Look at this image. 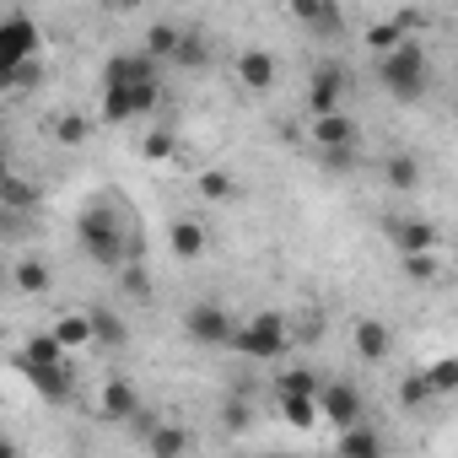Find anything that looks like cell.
Returning a JSON list of instances; mask_svg holds the SVG:
<instances>
[{
	"label": "cell",
	"instance_id": "obj_26",
	"mask_svg": "<svg viewBox=\"0 0 458 458\" xmlns=\"http://www.w3.org/2000/svg\"><path fill=\"white\" fill-rule=\"evenodd\" d=\"M22 361H71V351H65V345L44 329V335H33V340L22 345Z\"/></svg>",
	"mask_w": 458,
	"mask_h": 458
},
{
	"label": "cell",
	"instance_id": "obj_38",
	"mask_svg": "<svg viewBox=\"0 0 458 458\" xmlns=\"http://www.w3.org/2000/svg\"><path fill=\"white\" fill-rule=\"evenodd\" d=\"M286 6H292V17H297V22H302V17H308V12H313V6H318V0H286Z\"/></svg>",
	"mask_w": 458,
	"mask_h": 458
},
{
	"label": "cell",
	"instance_id": "obj_35",
	"mask_svg": "<svg viewBox=\"0 0 458 458\" xmlns=\"http://www.w3.org/2000/svg\"><path fill=\"white\" fill-rule=\"evenodd\" d=\"M0 233H6V238H22V233H28V210L0 205Z\"/></svg>",
	"mask_w": 458,
	"mask_h": 458
},
{
	"label": "cell",
	"instance_id": "obj_15",
	"mask_svg": "<svg viewBox=\"0 0 458 458\" xmlns=\"http://www.w3.org/2000/svg\"><path fill=\"white\" fill-rule=\"evenodd\" d=\"M12 286H17V292H28V297H44V292L55 286V270H49L44 259H33V254H28V259H17V265H12Z\"/></svg>",
	"mask_w": 458,
	"mask_h": 458
},
{
	"label": "cell",
	"instance_id": "obj_33",
	"mask_svg": "<svg viewBox=\"0 0 458 458\" xmlns=\"http://www.w3.org/2000/svg\"><path fill=\"white\" fill-rule=\"evenodd\" d=\"M87 130H92V124L71 114V119H60V124H55V140H65V146H81V140H87Z\"/></svg>",
	"mask_w": 458,
	"mask_h": 458
},
{
	"label": "cell",
	"instance_id": "obj_30",
	"mask_svg": "<svg viewBox=\"0 0 458 458\" xmlns=\"http://www.w3.org/2000/svg\"><path fill=\"white\" fill-rule=\"evenodd\" d=\"M199 194H205V199H221V205H226V199L238 194V183L226 178V173H205V178H199Z\"/></svg>",
	"mask_w": 458,
	"mask_h": 458
},
{
	"label": "cell",
	"instance_id": "obj_3",
	"mask_svg": "<svg viewBox=\"0 0 458 458\" xmlns=\"http://www.w3.org/2000/svg\"><path fill=\"white\" fill-rule=\"evenodd\" d=\"M377 87L394 98V103H420L431 92V55L415 44V38H399L394 49L377 55Z\"/></svg>",
	"mask_w": 458,
	"mask_h": 458
},
{
	"label": "cell",
	"instance_id": "obj_10",
	"mask_svg": "<svg viewBox=\"0 0 458 458\" xmlns=\"http://www.w3.org/2000/svg\"><path fill=\"white\" fill-rule=\"evenodd\" d=\"M394 243H399V254H437V243H442V233H437V221H426V216H399L394 226Z\"/></svg>",
	"mask_w": 458,
	"mask_h": 458
},
{
	"label": "cell",
	"instance_id": "obj_29",
	"mask_svg": "<svg viewBox=\"0 0 458 458\" xmlns=\"http://www.w3.org/2000/svg\"><path fill=\"white\" fill-rule=\"evenodd\" d=\"M426 399H437V394H431V383H426V372H410V377L399 383V404H404V410H415V404H426Z\"/></svg>",
	"mask_w": 458,
	"mask_h": 458
},
{
	"label": "cell",
	"instance_id": "obj_12",
	"mask_svg": "<svg viewBox=\"0 0 458 458\" xmlns=\"http://www.w3.org/2000/svg\"><path fill=\"white\" fill-rule=\"evenodd\" d=\"M167 249H173V259L194 265V259L205 254V226H199V221H189V216H183V221H173V226H167Z\"/></svg>",
	"mask_w": 458,
	"mask_h": 458
},
{
	"label": "cell",
	"instance_id": "obj_39",
	"mask_svg": "<svg viewBox=\"0 0 458 458\" xmlns=\"http://www.w3.org/2000/svg\"><path fill=\"white\" fill-rule=\"evenodd\" d=\"M12 453H17V442H12V437H0V458H12Z\"/></svg>",
	"mask_w": 458,
	"mask_h": 458
},
{
	"label": "cell",
	"instance_id": "obj_31",
	"mask_svg": "<svg viewBox=\"0 0 458 458\" xmlns=\"http://www.w3.org/2000/svg\"><path fill=\"white\" fill-rule=\"evenodd\" d=\"M404 270H410V281H420V286H431V281L442 276L431 254H404Z\"/></svg>",
	"mask_w": 458,
	"mask_h": 458
},
{
	"label": "cell",
	"instance_id": "obj_22",
	"mask_svg": "<svg viewBox=\"0 0 458 458\" xmlns=\"http://www.w3.org/2000/svg\"><path fill=\"white\" fill-rule=\"evenodd\" d=\"M65 351H81V345H92V324H87V313H65V318H55V329H49Z\"/></svg>",
	"mask_w": 458,
	"mask_h": 458
},
{
	"label": "cell",
	"instance_id": "obj_34",
	"mask_svg": "<svg viewBox=\"0 0 458 458\" xmlns=\"http://www.w3.org/2000/svg\"><path fill=\"white\" fill-rule=\"evenodd\" d=\"M318 157H324V167H335V173H351V167H356V146H324Z\"/></svg>",
	"mask_w": 458,
	"mask_h": 458
},
{
	"label": "cell",
	"instance_id": "obj_21",
	"mask_svg": "<svg viewBox=\"0 0 458 458\" xmlns=\"http://www.w3.org/2000/svg\"><path fill=\"white\" fill-rule=\"evenodd\" d=\"M302 22H308V33H318V38H335V33L345 28V6H340V0H318Z\"/></svg>",
	"mask_w": 458,
	"mask_h": 458
},
{
	"label": "cell",
	"instance_id": "obj_9",
	"mask_svg": "<svg viewBox=\"0 0 458 458\" xmlns=\"http://www.w3.org/2000/svg\"><path fill=\"white\" fill-rule=\"evenodd\" d=\"M345 65H318L308 76V114H335L345 103Z\"/></svg>",
	"mask_w": 458,
	"mask_h": 458
},
{
	"label": "cell",
	"instance_id": "obj_17",
	"mask_svg": "<svg viewBox=\"0 0 458 458\" xmlns=\"http://www.w3.org/2000/svg\"><path fill=\"white\" fill-rule=\"evenodd\" d=\"M38 199H44V189H38V183H28V178H17V173L0 167V205H12V210H33Z\"/></svg>",
	"mask_w": 458,
	"mask_h": 458
},
{
	"label": "cell",
	"instance_id": "obj_23",
	"mask_svg": "<svg viewBox=\"0 0 458 458\" xmlns=\"http://www.w3.org/2000/svg\"><path fill=\"white\" fill-rule=\"evenodd\" d=\"M178 38H183V28H178V22H157V28L146 33V55H151L157 65H167V60H173V49H178Z\"/></svg>",
	"mask_w": 458,
	"mask_h": 458
},
{
	"label": "cell",
	"instance_id": "obj_25",
	"mask_svg": "<svg viewBox=\"0 0 458 458\" xmlns=\"http://www.w3.org/2000/svg\"><path fill=\"white\" fill-rule=\"evenodd\" d=\"M383 173H388V183H394V189H420V162H415V157H404V151H394Z\"/></svg>",
	"mask_w": 458,
	"mask_h": 458
},
{
	"label": "cell",
	"instance_id": "obj_1",
	"mask_svg": "<svg viewBox=\"0 0 458 458\" xmlns=\"http://www.w3.org/2000/svg\"><path fill=\"white\" fill-rule=\"evenodd\" d=\"M157 103H162L157 60L146 49L140 55H114L108 76H103V119H140V114H157Z\"/></svg>",
	"mask_w": 458,
	"mask_h": 458
},
{
	"label": "cell",
	"instance_id": "obj_37",
	"mask_svg": "<svg viewBox=\"0 0 458 458\" xmlns=\"http://www.w3.org/2000/svg\"><path fill=\"white\" fill-rule=\"evenodd\" d=\"M281 388H318V377H313V372H281L276 394H281Z\"/></svg>",
	"mask_w": 458,
	"mask_h": 458
},
{
	"label": "cell",
	"instance_id": "obj_4",
	"mask_svg": "<svg viewBox=\"0 0 458 458\" xmlns=\"http://www.w3.org/2000/svg\"><path fill=\"white\" fill-rule=\"evenodd\" d=\"M38 28H33V17H0V92L6 87H33L38 81Z\"/></svg>",
	"mask_w": 458,
	"mask_h": 458
},
{
	"label": "cell",
	"instance_id": "obj_36",
	"mask_svg": "<svg viewBox=\"0 0 458 458\" xmlns=\"http://www.w3.org/2000/svg\"><path fill=\"white\" fill-rule=\"evenodd\" d=\"M146 157H151V162L173 157V135H167V130H151V135H146Z\"/></svg>",
	"mask_w": 458,
	"mask_h": 458
},
{
	"label": "cell",
	"instance_id": "obj_13",
	"mask_svg": "<svg viewBox=\"0 0 458 458\" xmlns=\"http://www.w3.org/2000/svg\"><path fill=\"white\" fill-rule=\"evenodd\" d=\"M313 119V146L324 151V146H356V124L335 108V114H308Z\"/></svg>",
	"mask_w": 458,
	"mask_h": 458
},
{
	"label": "cell",
	"instance_id": "obj_14",
	"mask_svg": "<svg viewBox=\"0 0 458 458\" xmlns=\"http://www.w3.org/2000/svg\"><path fill=\"white\" fill-rule=\"evenodd\" d=\"M388 351H394L388 324H383V318H361V324H356V356H361V361H388Z\"/></svg>",
	"mask_w": 458,
	"mask_h": 458
},
{
	"label": "cell",
	"instance_id": "obj_20",
	"mask_svg": "<svg viewBox=\"0 0 458 458\" xmlns=\"http://www.w3.org/2000/svg\"><path fill=\"white\" fill-rule=\"evenodd\" d=\"M415 22H420L415 12H399V17H388V22H377V28L367 33V49H377V55H383V49H394L399 38H410V28H415Z\"/></svg>",
	"mask_w": 458,
	"mask_h": 458
},
{
	"label": "cell",
	"instance_id": "obj_28",
	"mask_svg": "<svg viewBox=\"0 0 458 458\" xmlns=\"http://www.w3.org/2000/svg\"><path fill=\"white\" fill-rule=\"evenodd\" d=\"M87 324H92V340H98V345H124V340H130L114 313H87Z\"/></svg>",
	"mask_w": 458,
	"mask_h": 458
},
{
	"label": "cell",
	"instance_id": "obj_5",
	"mask_svg": "<svg viewBox=\"0 0 458 458\" xmlns=\"http://www.w3.org/2000/svg\"><path fill=\"white\" fill-rule=\"evenodd\" d=\"M226 345L249 361H281L292 345V324H286V313H254V318L233 324V340Z\"/></svg>",
	"mask_w": 458,
	"mask_h": 458
},
{
	"label": "cell",
	"instance_id": "obj_27",
	"mask_svg": "<svg viewBox=\"0 0 458 458\" xmlns=\"http://www.w3.org/2000/svg\"><path fill=\"white\" fill-rule=\"evenodd\" d=\"M426 383H431V394L442 399V394H453L458 388V361L453 356H437L431 367H426Z\"/></svg>",
	"mask_w": 458,
	"mask_h": 458
},
{
	"label": "cell",
	"instance_id": "obj_11",
	"mask_svg": "<svg viewBox=\"0 0 458 458\" xmlns=\"http://www.w3.org/2000/svg\"><path fill=\"white\" fill-rule=\"evenodd\" d=\"M276 71H281V65H276L270 49H243V55H238V81H243L249 92H270V87H276Z\"/></svg>",
	"mask_w": 458,
	"mask_h": 458
},
{
	"label": "cell",
	"instance_id": "obj_8",
	"mask_svg": "<svg viewBox=\"0 0 458 458\" xmlns=\"http://www.w3.org/2000/svg\"><path fill=\"white\" fill-rule=\"evenodd\" d=\"M233 313H226V308H216V302H194L189 308V318H183V329H189V340L194 345H226V340H233Z\"/></svg>",
	"mask_w": 458,
	"mask_h": 458
},
{
	"label": "cell",
	"instance_id": "obj_6",
	"mask_svg": "<svg viewBox=\"0 0 458 458\" xmlns=\"http://www.w3.org/2000/svg\"><path fill=\"white\" fill-rule=\"evenodd\" d=\"M22 377L33 383V394H38L44 404H65V399L76 394L71 361H22Z\"/></svg>",
	"mask_w": 458,
	"mask_h": 458
},
{
	"label": "cell",
	"instance_id": "obj_40",
	"mask_svg": "<svg viewBox=\"0 0 458 458\" xmlns=\"http://www.w3.org/2000/svg\"><path fill=\"white\" fill-rule=\"evenodd\" d=\"M103 6H135V0H103Z\"/></svg>",
	"mask_w": 458,
	"mask_h": 458
},
{
	"label": "cell",
	"instance_id": "obj_7",
	"mask_svg": "<svg viewBox=\"0 0 458 458\" xmlns=\"http://www.w3.org/2000/svg\"><path fill=\"white\" fill-rule=\"evenodd\" d=\"M313 404H318V415H324L329 426H351V420H361V394H356L351 383H340V377L318 383V388H313Z\"/></svg>",
	"mask_w": 458,
	"mask_h": 458
},
{
	"label": "cell",
	"instance_id": "obj_16",
	"mask_svg": "<svg viewBox=\"0 0 458 458\" xmlns=\"http://www.w3.org/2000/svg\"><path fill=\"white\" fill-rule=\"evenodd\" d=\"M103 410H108L114 420H135V415H140V394H135L124 377H108V383H103Z\"/></svg>",
	"mask_w": 458,
	"mask_h": 458
},
{
	"label": "cell",
	"instance_id": "obj_24",
	"mask_svg": "<svg viewBox=\"0 0 458 458\" xmlns=\"http://www.w3.org/2000/svg\"><path fill=\"white\" fill-rule=\"evenodd\" d=\"M167 65H189V71H205L210 65V49H205V38L194 33V28H183V38H178V49H173V60Z\"/></svg>",
	"mask_w": 458,
	"mask_h": 458
},
{
	"label": "cell",
	"instance_id": "obj_32",
	"mask_svg": "<svg viewBox=\"0 0 458 458\" xmlns=\"http://www.w3.org/2000/svg\"><path fill=\"white\" fill-rule=\"evenodd\" d=\"M183 447H189V437L178 426H157L151 431V453H183Z\"/></svg>",
	"mask_w": 458,
	"mask_h": 458
},
{
	"label": "cell",
	"instance_id": "obj_2",
	"mask_svg": "<svg viewBox=\"0 0 458 458\" xmlns=\"http://www.w3.org/2000/svg\"><path fill=\"white\" fill-rule=\"evenodd\" d=\"M76 243H81V254H87L92 265L119 270V265L130 259V221H124V210H119L114 199H92V205L76 216Z\"/></svg>",
	"mask_w": 458,
	"mask_h": 458
},
{
	"label": "cell",
	"instance_id": "obj_19",
	"mask_svg": "<svg viewBox=\"0 0 458 458\" xmlns=\"http://www.w3.org/2000/svg\"><path fill=\"white\" fill-rule=\"evenodd\" d=\"M340 453H356V458H377V453H383V437H377L367 420H351V426H340Z\"/></svg>",
	"mask_w": 458,
	"mask_h": 458
},
{
	"label": "cell",
	"instance_id": "obj_18",
	"mask_svg": "<svg viewBox=\"0 0 458 458\" xmlns=\"http://www.w3.org/2000/svg\"><path fill=\"white\" fill-rule=\"evenodd\" d=\"M281 415L297 426V431H308L313 420H318V404H313V388H281Z\"/></svg>",
	"mask_w": 458,
	"mask_h": 458
}]
</instances>
